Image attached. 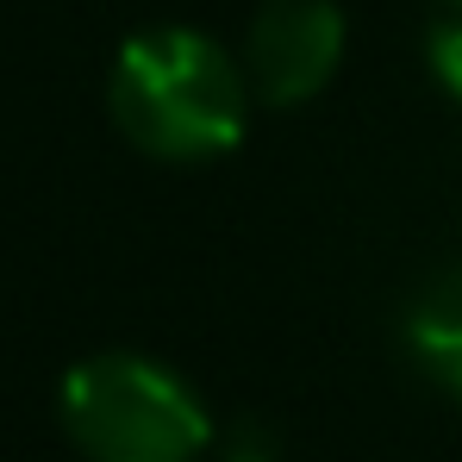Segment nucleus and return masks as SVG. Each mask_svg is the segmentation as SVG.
<instances>
[{"label": "nucleus", "instance_id": "7ed1b4c3", "mask_svg": "<svg viewBox=\"0 0 462 462\" xmlns=\"http://www.w3.org/2000/svg\"><path fill=\"white\" fill-rule=\"evenodd\" d=\"M350 44L337 0H269L244 32V76L263 106H307L337 76Z\"/></svg>", "mask_w": 462, "mask_h": 462}, {"label": "nucleus", "instance_id": "f257e3e1", "mask_svg": "<svg viewBox=\"0 0 462 462\" xmlns=\"http://www.w3.org/2000/svg\"><path fill=\"white\" fill-rule=\"evenodd\" d=\"M106 106L125 144L156 162H219L244 144L256 88L244 57L194 25H151L132 32L113 57Z\"/></svg>", "mask_w": 462, "mask_h": 462}, {"label": "nucleus", "instance_id": "20e7f679", "mask_svg": "<svg viewBox=\"0 0 462 462\" xmlns=\"http://www.w3.org/2000/svg\"><path fill=\"white\" fill-rule=\"evenodd\" d=\"M406 350L444 393L462 400V263L419 288L406 312Z\"/></svg>", "mask_w": 462, "mask_h": 462}, {"label": "nucleus", "instance_id": "423d86ee", "mask_svg": "<svg viewBox=\"0 0 462 462\" xmlns=\"http://www.w3.org/2000/svg\"><path fill=\"white\" fill-rule=\"evenodd\" d=\"M444 6H462V0H444Z\"/></svg>", "mask_w": 462, "mask_h": 462}, {"label": "nucleus", "instance_id": "f03ea898", "mask_svg": "<svg viewBox=\"0 0 462 462\" xmlns=\"http://www.w3.org/2000/svg\"><path fill=\"white\" fill-rule=\"evenodd\" d=\"M57 419L88 462H200L213 450L207 400L144 350L81 356L57 387Z\"/></svg>", "mask_w": 462, "mask_h": 462}, {"label": "nucleus", "instance_id": "39448f33", "mask_svg": "<svg viewBox=\"0 0 462 462\" xmlns=\"http://www.w3.org/2000/svg\"><path fill=\"white\" fill-rule=\"evenodd\" d=\"M425 57H431V76H438V88H444V94L462 106V6H450V13L431 25Z\"/></svg>", "mask_w": 462, "mask_h": 462}]
</instances>
